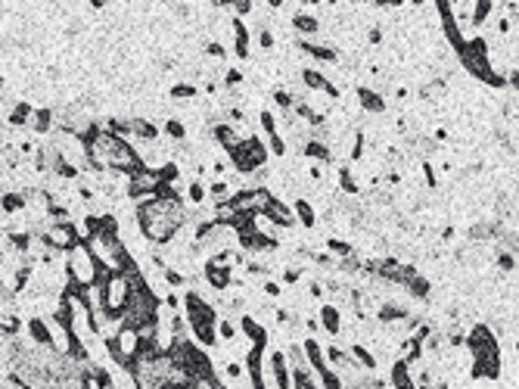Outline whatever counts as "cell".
Here are the masks:
<instances>
[{
	"label": "cell",
	"mask_w": 519,
	"mask_h": 389,
	"mask_svg": "<svg viewBox=\"0 0 519 389\" xmlns=\"http://www.w3.org/2000/svg\"><path fill=\"white\" fill-rule=\"evenodd\" d=\"M280 290H283V287H280L277 280H268V283H265V293H268L271 299H277V296H280Z\"/></svg>",
	"instance_id": "836d02e7"
},
{
	"label": "cell",
	"mask_w": 519,
	"mask_h": 389,
	"mask_svg": "<svg viewBox=\"0 0 519 389\" xmlns=\"http://www.w3.org/2000/svg\"><path fill=\"white\" fill-rule=\"evenodd\" d=\"M383 40V31L380 28H370V44H380Z\"/></svg>",
	"instance_id": "74e56055"
},
{
	"label": "cell",
	"mask_w": 519,
	"mask_h": 389,
	"mask_svg": "<svg viewBox=\"0 0 519 389\" xmlns=\"http://www.w3.org/2000/svg\"><path fill=\"white\" fill-rule=\"evenodd\" d=\"M131 137H137V141H143V143H155L159 141V128H155L150 119L131 116Z\"/></svg>",
	"instance_id": "7c38bea8"
},
{
	"label": "cell",
	"mask_w": 519,
	"mask_h": 389,
	"mask_svg": "<svg viewBox=\"0 0 519 389\" xmlns=\"http://www.w3.org/2000/svg\"><path fill=\"white\" fill-rule=\"evenodd\" d=\"M87 249L94 253V258L100 262V268L119 274V271H128L131 265H134V258H131L128 246L121 243L119 231H106V228H97L94 234L87 237Z\"/></svg>",
	"instance_id": "7a4b0ae2"
},
{
	"label": "cell",
	"mask_w": 519,
	"mask_h": 389,
	"mask_svg": "<svg viewBox=\"0 0 519 389\" xmlns=\"http://www.w3.org/2000/svg\"><path fill=\"white\" fill-rule=\"evenodd\" d=\"M230 28H234V53L240 56V60H246V56H249V28H246V22L240 16L230 19Z\"/></svg>",
	"instance_id": "4fadbf2b"
},
{
	"label": "cell",
	"mask_w": 519,
	"mask_h": 389,
	"mask_svg": "<svg viewBox=\"0 0 519 389\" xmlns=\"http://www.w3.org/2000/svg\"><path fill=\"white\" fill-rule=\"evenodd\" d=\"M236 334H240V330H236V324L230 321V318L218 321V336H221V339H227V343H234V339H236Z\"/></svg>",
	"instance_id": "4316f807"
},
{
	"label": "cell",
	"mask_w": 519,
	"mask_h": 389,
	"mask_svg": "<svg viewBox=\"0 0 519 389\" xmlns=\"http://www.w3.org/2000/svg\"><path fill=\"white\" fill-rule=\"evenodd\" d=\"M293 28L299 31V35H305V40H311L320 31V22L315 19V16H308V13H295L293 16Z\"/></svg>",
	"instance_id": "ac0fdd59"
},
{
	"label": "cell",
	"mask_w": 519,
	"mask_h": 389,
	"mask_svg": "<svg viewBox=\"0 0 519 389\" xmlns=\"http://www.w3.org/2000/svg\"><path fill=\"white\" fill-rule=\"evenodd\" d=\"M271 380H274L277 389H293L290 358H286V352H280V349L271 352Z\"/></svg>",
	"instance_id": "52a82bcc"
},
{
	"label": "cell",
	"mask_w": 519,
	"mask_h": 389,
	"mask_svg": "<svg viewBox=\"0 0 519 389\" xmlns=\"http://www.w3.org/2000/svg\"><path fill=\"white\" fill-rule=\"evenodd\" d=\"M258 44L265 47V50H271V47H274V35H271L268 28H261V31H258Z\"/></svg>",
	"instance_id": "d6a6232c"
},
{
	"label": "cell",
	"mask_w": 519,
	"mask_h": 389,
	"mask_svg": "<svg viewBox=\"0 0 519 389\" xmlns=\"http://www.w3.org/2000/svg\"><path fill=\"white\" fill-rule=\"evenodd\" d=\"M302 84L308 87V91H320V94H327V97H339V87L333 84L327 75H320L317 69H302Z\"/></svg>",
	"instance_id": "30bf717a"
},
{
	"label": "cell",
	"mask_w": 519,
	"mask_h": 389,
	"mask_svg": "<svg viewBox=\"0 0 519 389\" xmlns=\"http://www.w3.org/2000/svg\"><path fill=\"white\" fill-rule=\"evenodd\" d=\"M339 187H342V193H349V197H355L358 193V181H355V175H351L349 165L339 168Z\"/></svg>",
	"instance_id": "7402d4cb"
},
{
	"label": "cell",
	"mask_w": 519,
	"mask_h": 389,
	"mask_svg": "<svg viewBox=\"0 0 519 389\" xmlns=\"http://www.w3.org/2000/svg\"><path fill=\"white\" fill-rule=\"evenodd\" d=\"M265 215L277 224V228H295V224H299V221H295L293 206H286V202H283V199H277V197L271 199V206L265 209Z\"/></svg>",
	"instance_id": "8fae6325"
},
{
	"label": "cell",
	"mask_w": 519,
	"mask_h": 389,
	"mask_svg": "<svg viewBox=\"0 0 519 389\" xmlns=\"http://www.w3.org/2000/svg\"><path fill=\"white\" fill-rule=\"evenodd\" d=\"M26 330H28V339L35 346H40V349H56V343H53V327L47 324L44 318H28L26 321Z\"/></svg>",
	"instance_id": "ba28073f"
},
{
	"label": "cell",
	"mask_w": 519,
	"mask_h": 389,
	"mask_svg": "<svg viewBox=\"0 0 519 389\" xmlns=\"http://www.w3.org/2000/svg\"><path fill=\"white\" fill-rule=\"evenodd\" d=\"M165 305H168L171 312H177V309H180V299H177L175 293H168V296H165Z\"/></svg>",
	"instance_id": "d590c367"
},
{
	"label": "cell",
	"mask_w": 519,
	"mask_h": 389,
	"mask_svg": "<svg viewBox=\"0 0 519 389\" xmlns=\"http://www.w3.org/2000/svg\"><path fill=\"white\" fill-rule=\"evenodd\" d=\"M299 47H302V50L308 53V56H315V60H320V62H336V60H339V53H336L333 47L315 44V40H305V38H302V40H299Z\"/></svg>",
	"instance_id": "e0dca14e"
},
{
	"label": "cell",
	"mask_w": 519,
	"mask_h": 389,
	"mask_svg": "<svg viewBox=\"0 0 519 389\" xmlns=\"http://www.w3.org/2000/svg\"><path fill=\"white\" fill-rule=\"evenodd\" d=\"M196 94H200V91H196L193 84H187V81H180V84L171 87V97H175V100H193Z\"/></svg>",
	"instance_id": "484cf974"
},
{
	"label": "cell",
	"mask_w": 519,
	"mask_h": 389,
	"mask_svg": "<svg viewBox=\"0 0 519 389\" xmlns=\"http://www.w3.org/2000/svg\"><path fill=\"white\" fill-rule=\"evenodd\" d=\"M349 355H351V358H355V361H358L364 371H376V368H380V358H376V355L370 352L367 346H361V343H351Z\"/></svg>",
	"instance_id": "d6986e66"
},
{
	"label": "cell",
	"mask_w": 519,
	"mask_h": 389,
	"mask_svg": "<svg viewBox=\"0 0 519 389\" xmlns=\"http://www.w3.org/2000/svg\"><path fill=\"white\" fill-rule=\"evenodd\" d=\"M165 134H168L171 141H184V137H187V125L180 119H168V121H165Z\"/></svg>",
	"instance_id": "d4e9b609"
},
{
	"label": "cell",
	"mask_w": 519,
	"mask_h": 389,
	"mask_svg": "<svg viewBox=\"0 0 519 389\" xmlns=\"http://www.w3.org/2000/svg\"><path fill=\"white\" fill-rule=\"evenodd\" d=\"M40 234H44L47 246H50L53 253H65V256H69L72 249H78L81 243H87L84 231H78L72 221H50Z\"/></svg>",
	"instance_id": "8992f818"
},
{
	"label": "cell",
	"mask_w": 519,
	"mask_h": 389,
	"mask_svg": "<svg viewBox=\"0 0 519 389\" xmlns=\"http://www.w3.org/2000/svg\"><path fill=\"white\" fill-rule=\"evenodd\" d=\"M268 147H265V141H258V137H246V141L236 147L234 153H227L230 156V162H234V168L240 175H255V172H261L265 168V162H268Z\"/></svg>",
	"instance_id": "5b68a950"
},
{
	"label": "cell",
	"mask_w": 519,
	"mask_h": 389,
	"mask_svg": "<svg viewBox=\"0 0 519 389\" xmlns=\"http://www.w3.org/2000/svg\"><path fill=\"white\" fill-rule=\"evenodd\" d=\"M320 327L327 330L329 336H339L342 334V314H339V309L336 305H320Z\"/></svg>",
	"instance_id": "5bb4252c"
},
{
	"label": "cell",
	"mask_w": 519,
	"mask_h": 389,
	"mask_svg": "<svg viewBox=\"0 0 519 389\" xmlns=\"http://www.w3.org/2000/svg\"><path fill=\"white\" fill-rule=\"evenodd\" d=\"M103 271L106 268H100V262H97L94 253L87 249V243H81L78 249H72V253L65 256V280L69 283H78V287L94 290L97 283H100Z\"/></svg>",
	"instance_id": "277c9868"
},
{
	"label": "cell",
	"mask_w": 519,
	"mask_h": 389,
	"mask_svg": "<svg viewBox=\"0 0 519 389\" xmlns=\"http://www.w3.org/2000/svg\"><path fill=\"white\" fill-rule=\"evenodd\" d=\"M162 274H165V283H168V287H184V283H187L184 274L175 271V268H165Z\"/></svg>",
	"instance_id": "f1b7e54d"
},
{
	"label": "cell",
	"mask_w": 519,
	"mask_h": 389,
	"mask_svg": "<svg viewBox=\"0 0 519 389\" xmlns=\"http://www.w3.org/2000/svg\"><path fill=\"white\" fill-rule=\"evenodd\" d=\"M299 278H302V271H299V268H290V271L283 274V280H286V283H295Z\"/></svg>",
	"instance_id": "8d00e7d4"
},
{
	"label": "cell",
	"mask_w": 519,
	"mask_h": 389,
	"mask_svg": "<svg viewBox=\"0 0 519 389\" xmlns=\"http://www.w3.org/2000/svg\"><path fill=\"white\" fill-rule=\"evenodd\" d=\"M355 94H358L361 109H367V112H386V97L380 91H373V87H358Z\"/></svg>",
	"instance_id": "9a60e30c"
},
{
	"label": "cell",
	"mask_w": 519,
	"mask_h": 389,
	"mask_svg": "<svg viewBox=\"0 0 519 389\" xmlns=\"http://www.w3.org/2000/svg\"><path fill=\"white\" fill-rule=\"evenodd\" d=\"M327 249H329V253H336V256H342V258H351V256H355V246H351V243L336 240V237L327 240Z\"/></svg>",
	"instance_id": "cb8c5ba5"
},
{
	"label": "cell",
	"mask_w": 519,
	"mask_h": 389,
	"mask_svg": "<svg viewBox=\"0 0 519 389\" xmlns=\"http://www.w3.org/2000/svg\"><path fill=\"white\" fill-rule=\"evenodd\" d=\"M491 13H498V6L488 4V0H479V4L473 6V19H469V26L479 31V28L485 26V22H488V16H491Z\"/></svg>",
	"instance_id": "ffe728a7"
},
{
	"label": "cell",
	"mask_w": 519,
	"mask_h": 389,
	"mask_svg": "<svg viewBox=\"0 0 519 389\" xmlns=\"http://www.w3.org/2000/svg\"><path fill=\"white\" fill-rule=\"evenodd\" d=\"M205 197H209V187H205L202 181H190V187H187V199H190L193 206H202Z\"/></svg>",
	"instance_id": "603a6c76"
},
{
	"label": "cell",
	"mask_w": 519,
	"mask_h": 389,
	"mask_svg": "<svg viewBox=\"0 0 519 389\" xmlns=\"http://www.w3.org/2000/svg\"><path fill=\"white\" fill-rule=\"evenodd\" d=\"M184 309H187V321H190V334L200 346L212 349L218 343V312L212 302H205L200 293H187L184 296Z\"/></svg>",
	"instance_id": "3957f363"
},
{
	"label": "cell",
	"mask_w": 519,
	"mask_h": 389,
	"mask_svg": "<svg viewBox=\"0 0 519 389\" xmlns=\"http://www.w3.org/2000/svg\"><path fill=\"white\" fill-rule=\"evenodd\" d=\"M137 228L153 246H168L177 240V234L187 224V212H184V199L171 184H162L159 197H150L143 202H137L134 209Z\"/></svg>",
	"instance_id": "6da1fadb"
},
{
	"label": "cell",
	"mask_w": 519,
	"mask_h": 389,
	"mask_svg": "<svg viewBox=\"0 0 519 389\" xmlns=\"http://www.w3.org/2000/svg\"><path fill=\"white\" fill-rule=\"evenodd\" d=\"M26 206H28V197H26V193H19V190H6V193H4V212H6V215L22 212Z\"/></svg>",
	"instance_id": "44dd1931"
},
{
	"label": "cell",
	"mask_w": 519,
	"mask_h": 389,
	"mask_svg": "<svg viewBox=\"0 0 519 389\" xmlns=\"http://www.w3.org/2000/svg\"><path fill=\"white\" fill-rule=\"evenodd\" d=\"M240 81H243V72H240V69H227V72H224V84H227V87H236Z\"/></svg>",
	"instance_id": "1f68e13d"
},
{
	"label": "cell",
	"mask_w": 519,
	"mask_h": 389,
	"mask_svg": "<svg viewBox=\"0 0 519 389\" xmlns=\"http://www.w3.org/2000/svg\"><path fill=\"white\" fill-rule=\"evenodd\" d=\"M205 53H209L212 60H221L227 50H224V44H218V40H209V44H205Z\"/></svg>",
	"instance_id": "4dcf8cb0"
},
{
	"label": "cell",
	"mask_w": 519,
	"mask_h": 389,
	"mask_svg": "<svg viewBox=\"0 0 519 389\" xmlns=\"http://www.w3.org/2000/svg\"><path fill=\"white\" fill-rule=\"evenodd\" d=\"M234 10H236V16H246V13H252L255 6L249 4V0H240V4H234Z\"/></svg>",
	"instance_id": "e575fe53"
},
{
	"label": "cell",
	"mask_w": 519,
	"mask_h": 389,
	"mask_svg": "<svg viewBox=\"0 0 519 389\" xmlns=\"http://www.w3.org/2000/svg\"><path fill=\"white\" fill-rule=\"evenodd\" d=\"M293 212H295V221H299L305 231H311L317 224V215H315V206H311V199L299 197V199L293 202Z\"/></svg>",
	"instance_id": "2e32d148"
},
{
	"label": "cell",
	"mask_w": 519,
	"mask_h": 389,
	"mask_svg": "<svg viewBox=\"0 0 519 389\" xmlns=\"http://www.w3.org/2000/svg\"><path fill=\"white\" fill-rule=\"evenodd\" d=\"M4 336H19V318L16 314H4Z\"/></svg>",
	"instance_id": "83f0119b"
},
{
	"label": "cell",
	"mask_w": 519,
	"mask_h": 389,
	"mask_svg": "<svg viewBox=\"0 0 519 389\" xmlns=\"http://www.w3.org/2000/svg\"><path fill=\"white\" fill-rule=\"evenodd\" d=\"M224 374H227L230 383H236V380H243V364H240V361H227Z\"/></svg>",
	"instance_id": "f546056e"
},
{
	"label": "cell",
	"mask_w": 519,
	"mask_h": 389,
	"mask_svg": "<svg viewBox=\"0 0 519 389\" xmlns=\"http://www.w3.org/2000/svg\"><path fill=\"white\" fill-rule=\"evenodd\" d=\"M202 274H205V283H209L212 290H218V293H224L230 283H234V271H230L227 265H215V262H209V258H205V268H202Z\"/></svg>",
	"instance_id": "9c48e42d"
}]
</instances>
